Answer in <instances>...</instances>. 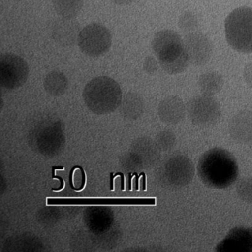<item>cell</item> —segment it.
Wrapping results in <instances>:
<instances>
[{
    "label": "cell",
    "mask_w": 252,
    "mask_h": 252,
    "mask_svg": "<svg viewBox=\"0 0 252 252\" xmlns=\"http://www.w3.org/2000/svg\"><path fill=\"white\" fill-rule=\"evenodd\" d=\"M197 174L209 188L222 189L232 185L239 175L237 160L225 149L212 148L202 155L197 163Z\"/></svg>",
    "instance_id": "obj_1"
},
{
    "label": "cell",
    "mask_w": 252,
    "mask_h": 252,
    "mask_svg": "<svg viewBox=\"0 0 252 252\" xmlns=\"http://www.w3.org/2000/svg\"><path fill=\"white\" fill-rule=\"evenodd\" d=\"M82 95L87 107L96 114L114 112L122 104L120 85L108 76H99L90 81Z\"/></svg>",
    "instance_id": "obj_2"
},
{
    "label": "cell",
    "mask_w": 252,
    "mask_h": 252,
    "mask_svg": "<svg viewBox=\"0 0 252 252\" xmlns=\"http://www.w3.org/2000/svg\"><path fill=\"white\" fill-rule=\"evenodd\" d=\"M225 33L228 45L237 52L252 53V8L240 7L231 11L225 20Z\"/></svg>",
    "instance_id": "obj_3"
},
{
    "label": "cell",
    "mask_w": 252,
    "mask_h": 252,
    "mask_svg": "<svg viewBox=\"0 0 252 252\" xmlns=\"http://www.w3.org/2000/svg\"><path fill=\"white\" fill-rule=\"evenodd\" d=\"M110 30L99 23H91L81 31L78 45L82 53L91 57L104 55L111 48Z\"/></svg>",
    "instance_id": "obj_4"
},
{
    "label": "cell",
    "mask_w": 252,
    "mask_h": 252,
    "mask_svg": "<svg viewBox=\"0 0 252 252\" xmlns=\"http://www.w3.org/2000/svg\"><path fill=\"white\" fill-rule=\"evenodd\" d=\"M189 119L193 125L207 127L215 125L221 116V107L218 100L210 95L193 97L187 105Z\"/></svg>",
    "instance_id": "obj_5"
},
{
    "label": "cell",
    "mask_w": 252,
    "mask_h": 252,
    "mask_svg": "<svg viewBox=\"0 0 252 252\" xmlns=\"http://www.w3.org/2000/svg\"><path fill=\"white\" fill-rule=\"evenodd\" d=\"M29 67L24 59L14 54L0 57V83L2 88L17 89L27 82Z\"/></svg>",
    "instance_id": "obj_6"
},
{
    "label": "cell",
    "mask_w": 252,
    "mask_h": 252,
    "mask_svg": "<svg viewBox=\"0 0 252 252\" xmlns=\"http://www.w3.org/2000/svg\"><path fill=\"white\" fill-rule=\"evenodd\" d=\"M195 168L191 159L184 154H176L169 158L163 169V176L168 185L180 188L192 181Z\"/></svg>",
    "instance_id": "obj_7"
},
{
    "label": "cell",
    "mask_w": 252,
    "mask_h": 252,
    "mask_svg": "<svg viewBox=\"0 0 252 252\" xmlns=\"http://www.w3.org/2000/svg\"><path fill=\"white\" fill-rule=\"evenodd\" d=\"M184 46L190 64L197 67L209 63L213 54L212 42L201 32L188 33L184 37Z\"/></svg>",
    "instance_id": "obj_8"
},
{
    "label": "cell",
    "mask_w": 252,
    "mask_h": 252,
    "mask_svg": "<svg viewBox=\"0 0 252 252\" xmlns=\"http://www.w3.org/2000/svg\"><path fill=\"white\" fill-rule=\"evenodd\" d=\"M217 252H252V228L237 226L231 228L215 249Z\"/></svg>",
    "instance_id": "obj_9"
},
{
    "label": "cell",
    "mask_w": 252,
    "mask_h": 252,
    "mask_svg": "<svg viewBox=\"0 0 252 252\" xmlns=\"http://www.w3.org/2000/svg\"><path fill=\"white\" fill-rule=\"evenodd\" d=\"M81 26L75 18L60 17L51 26V35L56 43L63 47H71L78 43Z\"/></svg>",
    "instance_id": "obj_10"
},
{
    "label": "cell",
    "mask_w": 252,
    "mask_h": 252,
    "mask_svg": "<svg viewBox=\"0 0 252 252\" xmlns=\"http://www.w3.org/2000/svg\"><path fill=\"white\" fill-rule=\"evenodd\" d=\"M151 45L158 60L172 55L184 48V39L172 30L160 31L156 33Z\"/></svg>",
    "instance_id": "obj_11"
},
{
    "label": "cell",
    "mask_w": 252,
    "mask_h": 252,
    "mask_svg": "<svg viewBox=\"0 0 252 252\" xmlns=\"http://www.w3.org/2000/svg\"><path fill=\"white\" fill-rule=\"evenodd\" d=\"M48 205H155V198H48Z\"/></svg>",
    "instance_id": "obj_12"
},
{
    "label": "cell",
    "mask_w": 252,
    "mask_h": 252,
    "mask_svg": "<svg viewBox=\"0 0 252 252\" xmlns=\"http://www.w3.org/2000/svg\"><path fill=\"white\" fill-rule=\"evenodd\" d=\"M230 136L239 144L252 143V111L243 110L232 116L228 123Z\"/></svg>",
    "instance_id": "obj_13"
},
{
    "label": "cell",
    "mask_w": 252,
    "mask_h": 252,
    "mask_svg": "<svg viewBox=\"0 0 252 252\" xmlns=\"http://www.w3.org/2000/svg\"><path fill=\"white\" fill-rule=\"evenodd\" d=\"M158 113L163 123L177 125L185 118L187 107L182 98L176 95H170L160 101Z\"/></svg>",
    "instance_id": "obj_14"
},
{
    "label": "cell",
    "mask_w": 252,
    "mask_h": 252,
    "mask_svg": "<svg viewBox=\"0 0 252 252\" xmlns=\"http://www.w3.org/2000/svg\"><path fill=\"white\" fill-rule=\"evenodd\" d=\"M223 76L216 71H209L203 73L199 76L197 86L203 95H216L220 92L223 88Z\"/></svg>",
    "instance_id": "obj_15"
},
{
    "label": "cell",
    "mask_w": 252,
    "mask_h": 252,
    "mask_svg": "<svg viewBox=\"0 0 252 252\" xmlns=\"http://www.w3.org/2000/svg\"><path fill=\"white\" fill-rule=\"evenodd\" d=\"M158 62L161 68L169 75L184 73L190 64L184 48L169 57L159 60Z\"/></svg>",
    "instance_id": "obj_16"
},
{
    "label": "cell",
    "mask_w": 252,
    "mask_h": 252,
    "mask_svg": "<svg viewBox=\"0 0 252 252\" xmlns=\"http://www.w3.org/2000/svg\"><path fill=\"white\" fill-rule=\"evenodd\" d=\"M44 87L46 92L50 95L60 96L67 91L68 80L64 73L54 70L45 76Z\"/></svg>",
    "instance_id": "obj_17"
},
{
    "label": "cell",
    "mask_w": 252,
    "mask_h": 252,
    "mask_svg": "<svg viewBox=\"0 0 252 252\" xmlns=\"http://www.w3.org/2000/svg\"><path fill=\"white\" fill-rule=\"evenodd\" d=\"M53 6L61 17L75 18L83 8V0H52Z\"/></svg>",
    "instance_id": "obj_18"
},
{
    "label": "cell",
    "mask_w": 252,
    "mask_h": 252,
    "mask_svg": "<svg viewBox=\"0 0 252 252\" xmlns=\"http://www.w3.org/2000/svg\"><path fill=\"white\" fill-rule=\"evenodd\" d=\"M144 110V101L141 95L136 93H129L125 96L122 103L124 115L129 119L140 117Z\"/></svg>",
    "instance_id": "obj_19"
},
{
    "label": "cell",
    "mask_w": 252,
    "mask_h": 252,
    "mask_svg": "<svg viewBox=\"0 0 252 252\" xmlns=\"http://www.w3.org/2000/svg\"><path fill=\"white\" fill-rule=\"evenodd\" d=\"M236 192L245 203H252V176L245 177L237 182Z\"/></svg>",
    "instance_id": "obj_20"
},
{
    "label": "cell",
    "mask_w": 252,
    "mask_h": 252,
    "mask_svg": "<svg viewBox=\"0 0 252 252\" xmlns=\"http://www.w3.org/2000/svg\"><path fill=\"white\" fill-rule=\"evenodd\" d=\"M199 26L198 17L192 11H187L180 16L178 20V27L183 32H193Z\"/></svg>",
    "instance_id": "obj_21"
},
{
    "label": "cell",
    "mask_w": 252,
    "mask_h": 252,
    "mask_svg": "<svg viewBox=\"0 0 252 252\" xmlns=\"http://www.w3.org/2000/svg\"><path fill=\"white\" fill-rule=\"evenodd\" d=\"M158 147L163 151L172 150L176 144V136L172 131L166 130L159 133L157 138Z\"/></svg>",
    "instance_id": "obj_22"
},
{
    "label": "cell",
    "mask_w": 252,
    "mask_h": 252,
    "mask_svg": "<svg viewBox=\"0 0 252 252\" xmlns=\"http://www.w3.org/2000/svg\"><path fill=\"white\" fill-rule=\"evenodd\" d=\"M159 62L154 57L149 56L144 60L143 63V68L146 73L150 75H153L156 73L159 68Z\"/></svg>",
    "instance_id": "obj_23"
},
{
    "label": "cell",
    "mask_w": 252,
    "mask_h": 252,
    "mask_svg": "<svg viewBox=\"0 0 252 252\" xmlns=\"http://www.w3.org/2000/svg\"><path fill=\"white\" fill-rule=\"evenodd\" d=\"M243 77L245 82L250 88H252V62L248 63L244 67L243 70Z\"/></svg>",
    "instance_id": "obj_24"
},
{
    "label": "cell",
    "mask_w": 252,
    "mask_h": 252,
    "mask_svg": "<svg viewBox=\"0 0 252 252\" xmlns=\"http://www.w3.org/2000/svg\"><path fill=\"white\" fill-rule=\"evenodd\" d=\"M64 166H52V178H54V179H59L60 181V187H59V188H52V189H51L52 191H61L62 190L64 189V185H65V184H64V179H63L62 177L55 175V171L57 170V169H60V170H64Z\"/></svg>",
    "instance_id": "obj_25"
},
{
    "label": "cell",
    "mask_w": 252,
    "mask_h": 252,
    "mask_svg": "<svg viewBox=\"0 0 252 252\" xmlns=\"http://www.w3.org/2000/svg\"><path fill=\"white\" fill-rule=\"evenodd\" d=\"M117 176L121 177V189L122 191H125V175L122 172H117L116 175H114L115 178Z\"/></svg>",
    "instance_id": "obj_26"
},
{
    "label": "cell",
    "mask_w": 252,
    "mask_h": 252,
    "mask_svg": "<svg viewBox=\"0 0 252 252\" xmlns=\"http://www.w3.org/2000/svg\"><path fill=\"white\" fill-rule=\"evenodd\" d=\"M111 1L114 2L115 4H117V5H124L130 4L135 0H111Z\"/></svg>",
    "instance_id": "obj_27"
},
{
    "label": "cell",
    "mask_w": 252,
    "mask_h": 252,
    "mask_svg": "<svg viewBox=\"0 0 252 252\" xmlns=\"http://www.w3.org/2000/svg\"><path fill=\"white\" fill-rule=\"evenodd\" d=\"M114 174H113V172H110V191H114Z\"/></svg>",
    "instance_id": "obj_28"
},
{
    "label": "cell",
    "mask_w": 252,
    "mask_h": 252,
    "mask_svg": "<svg viewBox=\"0 0 252 252\" xmlns=\"http://www.w3.org/2000/svg\"><path fill=\"white\" fill-rule=\"evenodd\" d=\"M135 175H136V172H135V173L132 174V173H129V191H132V178H133V177L135 176Z\"/></svg>",
    "instance_id": "obj_29"
},
{
    "label": "cell",
    "mask_w": 252,
    "mask_h": 252,
    "mask_svg": "<svg viewBox=\"0 0 252 252\" xmlns=\"http://www.w3.org/2000/svg\"><path fill=\"white\" fill-rule=\"evenodd\" d=\"M142 172L139 175H138V174L136 173V181H135V189H136L137 191H139V178L142 176Z\"/></svg>",
    "instance_id": "obj_30"
},
{
    "label": "cell",
    "mask_w": 252,
    "mask_h": 252,
    "mask_svg": "<svg viewBox=\"0 0 252 252\" xmlns=\"http://www.w3.org/2000/svg\"><path fill=\"white\" fill-rule=\"evenodd\" d=\"M143 173V181H142V189L143 191H146L147 188H146V175L144 172H142Z\"/></svg>",
    "instance_id": "obj_31"
},
{
    "label": "cell",
    "mask_w": 252,
    "mask_h": 252,
    "mask_svg": "<svg viewBox=\"0 0 252 252\" xmlns=\"http://www.w3.org/2000/svg\"><path fill=\"white\" fill-rule=\"evenodd\" d=\"M14 1H22V0H14Z\"/></svg>",
    "instance_id": "obj_32"
}]
</instances>
